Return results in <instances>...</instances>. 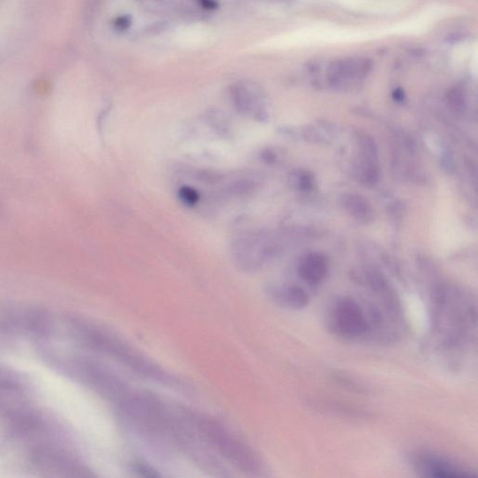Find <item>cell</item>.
<instances>
[{
  "mask_svg": "<svg viewBox=\"0 0 478 478\" xmlns=\"http://www.w3.org/2000/svg\"><path fill=\"white\" fill-rule=\"evenodd\" d=\"M195 429L206 446L240 472L249 475L259 474L262 461L250 446L226 426L210 417L190 412Z\"/></svg>",
  "mask_w": 478,
  "mask_h": 478,
  "instance_id": "1",
  "label": "cell"
},
{
  "mask_svg": "<svg viewBox=\"0 0 478 478\" xmlns=\"http://www.w3.org/2000/svg\"><path fill=\"white\" fill-rule=\"evenodd\" d=\"M435 299L436 330L446 345L455 347L468 336L470 329L475 325V307L454 292L440 291Z\"/></svg>",
  "mask_w": 478,
  "mask_h": 478,
  "instance_id": "2",
  "label": "cell"
},
{
  "mask_svg": "<svg viewBox=\"0 0 478 478\" xmlns=\"http://www.w3.org/2000/svg\"><path fill=\"white\" fill-rule=\"evenodd\" d=\"M329 327L341 338H364L371 331L369 318L359 303L352 298L339 299L329 312Z\"/></svg>",
  "mask_w": 478,
  "mask_h": 478,
  "instance_id": "3",
  "label": "cell"
},
{
  "mask_svg": "<svg viewBox=\"0 0 478 478\" xmlns=\"http://www.w3.org/2000/svg\"><path fill=\"white\" fill-rule=\"evenodd\" d=\"M413 465L423 477L441 478H469L474 477L470 470L433 452L420 451L412 457Z\"/></svg>",
  "mask_w": 478,
  "mask_h": 478,
  "instance_id": "4",
  "label": "cell"
},
{
  "mask_svg": "<svg viewBox=\"0 0 478 478\" xmlns=\"http://www.w3.org/2000/svg\"><path fill=\"white\" fill-rule=\"evenodd\" d=\"M298 272L303 281L316 285L321 283L328 273V263L323 255L318 253L308 255L299 266Z\"/></svg>",
  "mask_w": 478,
  "mask_h": 478,
  "instance_id": "5",
  "label": "cell"
},
{
  "mask_svg": "<svg viewBox=\"0 0 478 478\" xmlns=\"http://www.w3.org/2000/svg\"><path fill=\"white\" fill-rule=\"evenodd\" d=\"M272 298L281 307L292 310H301L309 304V297L305 290L297 286L274 289L271 292Z\"/></svg>",
  "mask_w": 478,
  "mask_h": 478,
  "instance_id": "6",
  "label": "cell"
},
{
  "mask_svg": "<svg viewBox=\"0 0 478 478\" xmlns=\"http://www.w3.org/2000/svg\"><path fill=\"white\" fill-rule=\"evenodd\" d=\"M312 404H314L316 409L323 410V411H327L329 413H333L336 415H341L344 417H367V414L364 412L360 411V410L355 409V407H351L347 406L344 404H338V402H332L330 400H316L313 401Z\"/></svg>",
  "mask_w": 478,
  "mask_h": 478,
  "instance_id": "7",
  "label": "cell"
},
{
  "mask_svg": "<svg viewBox=\"0 0 478 478\" xmlns=\"http://www.w3.org/2000/svg\"><path fill=\"white\" fill-rule=\"evenodd\" d=\"M349 202L347 203V206H349V210H351L352 214L356 215L358 218H367L368 214H369V210H368V206L365 201L360 199V197H351Z\"/></svg>",
  "mask_w": 478,
  "mask_h": 478,
  "instance_id": "8",
  "label": "cell"
},
{
  "mask_svg": "<svg viewBox=\"0 0 478 478\" xmlns=\"http://www.w3.org/2000/svg\"><path fill=\"white\" fill-rule=\"evenodd\" d=\"M179 197L184 205L193 206L197 205L198 201H199V193L197 190L193 189V188L184 186L180 188Z\"/></svg>",
  "mask_w": 478,
  "mask_h": 478,
  "instance_id": "9",
  "label": "cell"
},
{
  "mask_svg": "<svg viewBox=\"0 0 478 478\" xmlns=\"http://www.w3.org/2000/svg\"><path fill=\"white\" fill-rule=\"evenodd\" d=\"M336 380L338 382L340 383L342 386L345 387V388L351 389L352 391H356L357 393H362V391H365V387L362 386V384L357 382V381L352 380V378L349 377H345L344 375H336Z\"/></svg>",
  "mask_w": 478,
  "mask_h": 478,
  "instance_id": "10",
  "label": "cell"
},
{
  "mask_svg": "<svg viewBox=\"0 0 478 478\" xmlns=\"http://www.w3.org/2000/svg\"><path fill=\"white\" fill-rule=\"evenodd\" d=\"M135 472L144 477H158L160 475L157 474L153 468L141 462H135L134 465Z\"/></svg>",
  "mask_w": 478,
  "mask_h": 478,
  "instance_id": "11",
  "label": "cell"
},
{
  "mask_svg": "<svg viewBox=\"0 0 478 478\" xmlns=\"http://www.w3.org/2000/svg\"><path fill=\"white\" fill-rule=\"evenodd\" d=\"M130 23H131V21H130L129 17H120L117 19L116 23H115V25H116V28L120 30H125L129 27Z\"/></svg>",
  "mask_w": 478,
  "mask_h": 478,
  "instance_id": "12",
  "label": "cell"
},
{
  "mask_svg": "<svg viewBox=\"0 0 478 478\" xmlns=\"http://www.w3.org/2000/svg\"><path fill=\"white\" fill-rule=\"evenodd\" d=\"M394 98L397 99V100H402V99L404 98V92L402 90H396L395 92H394Z\"/></svg>",
  "mask_w": 478,
  "mask_h": 478,
  "instance_id": "13",
  "label": "cell"
}]
</instances>
